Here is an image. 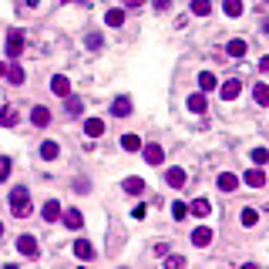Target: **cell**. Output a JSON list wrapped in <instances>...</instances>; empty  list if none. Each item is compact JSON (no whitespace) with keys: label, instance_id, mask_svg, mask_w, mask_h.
<instances>
[{"label":"cell","instance_id":"1","mask_svg":"<svg viewBox=\"0 0 269 269\" xmlns=\"http://www.w3.org/2000/svg\"><path fill=\"white\" fill-rule=\"evenodd\" d=\"M10 215L14 219H27L31 215V192L27 188H14L10 192Z\"/></svg>","mask_w":269,"mask_h":269},{"label":"cell","instance_id":"2","mask_svg":"<svg viewBox=\"0 0 269 269\" xmlns=\"http://www.w3.org/2000/svg\"><path fill=\"white\" fill-rule=\"evenodd\" d=\"M7 54L14 57V61L24 54V31H17V27H14V31L7 34Z\"/></svg>","mask_w":269,"mask_h":269},{"label":"cell","instance_id":"3","mask_svg":"<svg viewBox=\"0 0 269 269\" xmlns=\"http://www.w3.org/2000/svg\"><path fill=\"white\" fill-rule=\"evenodd\" d=\"M17 249H20V256H27V259H37V253H41L34 236H20L17 239Z\"/></svg>","mask_w":269,"mask_h":269},{"label":"cell","instance_id":"4","mask_svg":"<svg viewBox=\"0 0 269 269\" xmlns=\"http://www.w3.org/2000/svg\"><path fill=\"white\" fill-rule=\"evenodd\" d=\"M242 182H246V185H253V188H262V185H266V175H262V165H256V168H249V172L242 175Z\"/></svg>","mask_w":269,"mask_h":269},{"label":"cell","instance_id":"5","mask_svg":"<svg viewBox=\"0 0 269 269\" xmlns=\"http://www.w3.org/2000/svg\"><path fill=\"white\" fill-rule=\"evenodd\" d=\"M239 91H242V81H236V78H232V81H226V84L219 88V94H222V101H236Z\"/></svg>","mask_w":269,"mask_h":269},{"label":"cell","instance_id":"6","mask_svg":"<svg viewBox=\"0 0 269 269\" xmlns=\"http://www.w3.org/2000/svg\"><path fill=\"white\" fill-rule=\"evenodd\" d=\"M141 155H145V162H148V165H162V162H165L162 145H145V148H141Z\"/></svg>","mask_w":269,"mask_h":269},{"label":"cell","instance_id":"7","mask_svg":"<svg viewBox=\"0 0 269 269\" xmlns=\"http://www.w3.org/2000/svg\"><path fill=\"white\" fill-rule=\"evenodd\" d=\"M51 91H54L57 98H67V94H71V81H67L64 74H57L54 81H51Z\"/></svg>","mask_w":269,"mask_h":269},{"label":"cell","instance_id":"8","mask_svg":"<svg viewBox=\"0 0 269 269\" xmlns=\"http://www.w3.org/2000/svg\"><path fill=\"white\" fill-rule=\"evenodd\" d=\"M209 212H212V205H209V199H195V202L188 205V215H195V219H205Z\"/></svg>","mask_w":269,"mask_h":269},{"label":"cell","instance_id":"9","mask_svg":"<svg viewBox=\"0 0 269 269\" xmlns=\"http://www.w3.org/2000/svg\"><path fill=\"white\" fill-rule=\"evenodd\" d=\"M84 135H88V138H101V135H105V121H101V118H88V121H84Z\"/></svg>","mask_w":269,"mask_h":269},{"label":"cell","instance_id":"10","mask_svg":"<svg viewBox=\"0 0 269 269\" xmlns=\"http://www.w3.org/2000/svg\"><path fill=\"white\" fill-rule=\"evenodd\" d=\"M192 242H195L199 249H205V246L212 242V229H209V226H199L195 232H192Z\"/></svg>","mask_w":269,"mask_h":269},{"label":"cell","instance_id":"11","mask_svg":"<svg viewBox=\"0 0 269 269\" xmlns=\"http://www.w3.org/2000/svg\"><path fill=\"white\" fill-rule=\"evenodd\" d=\"M215 185H219L222 192H236V188H239V175H232V172H222Z\"/></svg>","mask_w":269,"mask_h":269},{"label":"cell","instance_id":"12","mask_svg":"<svg viewBox=\"0 0 269 269\" xmlns=\"http://www.w3.org/2000/svg\"><path fill=\"white\" fill-rule=\"evenodd\" d=\"M61 222H64V226L67 229H81V212H78V209H67V212H64V209H61Z\"/></svg>","mask_w":269,"mask_h":269},{"label":"cell","instance_id":"13","mask_svg":"<svg viewBox=\"0 0 269 269\" xmlns=\"http://www.w3.org/2000/svg\"><path fill=\"white\" fill-rule=\"evenodd\" d=\"M111 114H114V118H128V114H131V98H114Z\"/></svg>","mask_w":269,"mask_h":269},{"label":"cell","instance_id":"14","mask_svg":"<svg viewBox=\"0 0 269 269\" xmlns=\"http://www.w3.org/2000/svg\"><path fill=\"white\" fill-rule=\"evenodd\" d=\"M31 121L37 125V128H47V125H51V111H47V108H41V105H37V108L31 111Z\"/></svg>","mask_w":269,"mask_h":269},{"label":"cell","instance_id":"15","mask_svg":"<svg viewBox=\"0 0 269 269\" xmlns=\"http://www.w3.org/2000/svg\"><path fill=\"white\" fill-rule=\"evenodd\" d=\"M17 121H20V111H17V108H4V111H0V125H4V128H14Z\"/></svg>","mask_w":269,"mask_h":269},{"label":"cell","instance_id":"16","mask_svg":"<svg viewBox=\"0 0 269 269\" xmlns=\"http://www.w3.org/2000/svg\"><path fill=\"white\" fill-rule=\"evenodd\" d=\"M165 182H168L172 188H182V185H185V172H182V168H168V172H165Z\"/></svg>","mask_w":269,"mask_h":269},{"label":"cell","instance_id":"17","mask_svg":"<svg viewBox=\"0 0 269 269\" xmlns=\"http://www.w3.org/2000/svg\"><path fill=\"white\" fill-rule=\"evenodd\" d=\"M121 188L128 192V195H141V192H145V182L131 175V179H125V182H121Z\"/></svg>","mask_w":269,"mask_h":269},{"label":"cell","instance_id":"18","mask_svg":"<svg viewBox=\"0 0 269 269\" xmlns=\"http://www.w3.org/2000/svg\"><path fill=\"white\" fill-rule=\"evenodd\" d=\"M44 219L47 222L61 219V202H57V199H47V202H44Z\"/></svg>","mask_w":269,"mask_h":269},{"label":"cell","instance_id":"19","mask_svg":"<svg viewBox=\"0 0 269 269\" xmlns=\"http://www.w3.org/2000/svg\"><path fill=\"white\" fill-rule=\"evenodd\" d=\"M4 78H7L10 84H24V67H20V64H10L7 71H4Z\"/></svg>","mask_w":269,"mask_h":269},{"label":"cell","instance_id":"20","mask_svg":"<svg viewBox=\"0 0 269 269\" xmlns=\"http://www.w3.org/2000/svg\"><path fill=\"white\" fill-rule=\"evenodd\" d=\"M57 155H61V148H57V141H44V145H41V158H44V162H54Z\"/></svg>","mask_w":269,"mask_h":269},{"label":"cell","instance_id":"21","mask_svg":"<svg viewBox=\"0 0 269 269\" xmlns=\"http://www.w3.org/2000/svg\"><path fill=\"white\" fill-rule=\"evenodd\" d=\"M188 111L192 114H205V94H188Z\"/></svg>","mask_w":269,"mask_h":269},{"label":"cell","instance_id":"22","mask_svg":"<svg viewBox=\"0 0 269 269\" xmlns=\"http://www.w3.org/2000/svg\"><path fill=\"white\" fill-rule=\"evenodd\" d=\"M253 98H256V105H262V108H266L269 105V84H256V88H253Z\"/></svg>","mask_w":269,"mask_h":269},{"label":"cell","instance_id":"23","mask_svg":"<svg viewBox=\"0 0 269 269\" xmlns=\"http://www.w3.org/2000/svg\"><path fill=\"white\" fill-rule=\"evenodd\" d=\"M192 14L195 17H209L212 14V0H192Z\"/></svg>","mask_w":269,"mask_h":269},{"label":"cell","instance_id":"24","mask_svg":"<svg viewBox=\"0 0 269 269\" xmlns=\"http://www.w3.org/2000/svg\"><path fill=\"white\" fill-rule=\"evenodd\" d=\"M74 256H78V259H91V256H94V249H91V242L78 239V242H74Z\"/></svg>","mask_w":269,"mask_h":269},{"label":"cell","instance_id":"25","mask_svg":"<svg viewBox=\"0 0 269 269\" xmlns=\"http://www.w3.org/2000/svg\"><path fill=\"white\" fill-rule=\"evenodd\" d=\"M226 54L229 57H246V41H239V37H236V41H229L226 44Z\"/></svg>","mask_w":269,"mask_h":269},{"label":"cell","instance_id":"26","mask_svg":"<svg viewBox=\"0 0 269 269\" xmlns=\"http://www.w3.org/2000/svg\"><path fill=\"white\" fill-rule=\"evenodd\" d=\"M105 24H108V27H121V24H125V10H118V7L108 10V14H105Z\"/></svg>","mask_w":269,"mask_h":269},{"label":"cell","instance_id":"27","mask_svg":"<svg viewBox=\"0 0 269 269\" xmlns=\"http://www.w3.org/2000/svg\"><path fill=\"white\" fill-rule=\"evenodd\" d=\"M121 148L125 152H141V138L138 135H121Z\"/></svg>","mask_w":269,"mask_h":269},{"label":"cell","instance_id":"28","mask_svg":"<svg viewBox=\"0 0 269 269\" xmlns=\"http://www.w3.org/2000/svg\"><path fill=\"white\" fill-rule=\"evenodd\" d=\"M222 10H226V17H242V0H226Z\"/></svg>","mask_w":269,"mask_h":269},{"label":"cell","instance_id":"29","mask_svg":"<svg viewBox=\"0 0 269 269\" xmlns=\"http://www.w3.org/2000/svg\"><path fill=\"white\" fill-rule=\"evenodd\" d=\"M199 88H202V91H215V74L202 71V74H199Z\"/></svg>","mask_w":269,"mask_h":269},{"label":"cell","instance_id":"30","mask_svg":"<svg viewBox=\"0 0 269 269\" xmlns=\"http://www.w3.org/2000/svg\"><path fill=\"white\" fill-rule=\"evenodd\" d=\"M239 219H242V226H256V222H259V212H256V209H242Z\"/></svg>","mask_w":269,"mask_h":269},{"label":"cell","instance_id":"31","mask_svg":"<svg viewBox=\"0 0 269 269\" xmlns=\"http://www.w3.org/2000/svg\"><path fill=\"white\" fill-rule=\"evenodd\" d=\"M67 114H71V118H78V114H81V98L67 94Z\"/></svg>","mask_w":269,"mask_h":269},{"label":"cell","instance_id":"32","mask_svg":"<svg viewBox=\"0 0 269 269\" xmlns=\"http://www.w3.org/2000/svg\"><path fill=\"white\" fill-rule=\"evenodd\" d=\"M249 158H253L256 165H269V152H266V148H253V155H249Z\"/></svg>","mask_w":269,"mask_h":269},{"label":"cell","instance_id":"33","mask_svg":"<svg viewBox=\"0 0 269 269\" xmlns=\"http://www.w3.org/2000/svg\"><path fill=\"white\" fill-rule=\"evenodd\" d=\"M172 215H175V219H185V215H188V205L185 202H175V205H172Z\"/></svg>","mask_w":269,"mask_h":269},{"label":"cell","instance_id":"34","mask_svg":"<svg viewBox=\"0 0 269 269\" xmlns=\"http://www.w3.org/2000/svg\"><path fill=\"white\" fill-rule=\"evenodd\" d=\"M152 7H155L158 14H165V10H172V0H152Z\"/></svg>","mask_w":269,"mask_h":269},{"label":"cell","instance_id":"35","mask_svg":"<svg viewBox=\"0 0 269 269\" xmlns=\"http://www.w3.org/2000/svg\"><path fill=\"white\" fill-rule=\"evenodd\" d=\"M165 266H168V269H179V266H185V259H182V256H168V259H165Z\"/></svg>","mask_w":269,"mask_h":269},{"label":"cell","instance_id":"36","mask_svg":"<svg viewBox=\"0 0 269 269\" xmlns=\"http://www.w3.org/2000/svg\"><path fill=\"white\" fill-rule=\"evenodd\" d=\"M88 47H91V51L101 47V34H88Z\"/></svg>","mask_w":269,"mask_h":269},{"label":"cell","instance_id":"37","mask_svg":"<svg viewBox=\"0 0 269 269\" xmlns=\"http://www.w3.org/2000/svg\"><path fill=\"white\" fill-rule=\"evenodd\" d=\"M7 175H10V162H7V158H0V182L7 179Z\"/></svg>","mask_w":269,"mask_h":269},{"label":"cell","instance_id":"38","mask_svg":"<svg viewBox=\"0 0 269 269\" xmlns=\"http://www.w3.org/2000/svg\"><path fill=\"white\" fill-rule=\"evenodd\" d=\"M259 71H262V74H269V57H262V61H259Z\"/></svg>","mask_w":269,"mask_h":269},{"label":"cell","instance_id":"39","mask_svg":"<svg viewBox=\"0 0 269 269\" xmlns=\"http://www.w3.org/2000/svg\"><path fill=\"white\" fill-rule=\"evenodd\" d=\"M27 7H37V0H27Z\"/></svg>","mask_w":269,"mask_h":269},{"label":"cell","instance_id":"40","mask_svg":"<svg viewBox=\"0 0 269 269\" xmlns=\"http://www.w3.org/2000/svg\"><path fill=\"white\" fill-rule=\"evenodd\" d=\"M4 71H7V67H4V64H0V78H4Z\"/></svg>","mask_w":269,"mask_h":269},{"label":"cell","instance_id":"41","mask_svg":"<svg viewBox=\"0 0 269 269\" xmlns=\"http://www.w3.org/2000/svg\"><path fill=\"white\" fill-rule=\"evenodd\" d=\"M0 236H4V222H0Z\"/></svg>","mask_w":269,"mask_h":269}]
</instances>
